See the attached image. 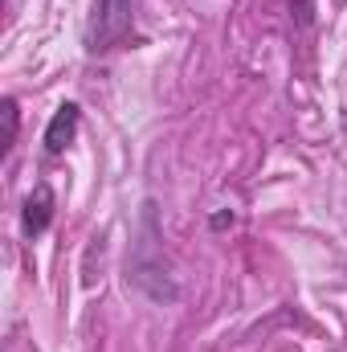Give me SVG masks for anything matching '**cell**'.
Returning a JSON list of instances; mask_svg holds the SVG:
<instances>
[{"label":"cell","mask_w":347,"mask_h":352,"mask_svg":"<svg viewBox=\"0 0 347 352\" xmlns=\"http://www.w3.org/2000/svg\"><path fill=\"white\" fill-rule=\"evenodd\" d=\"M135 25V0H94L86 21V54H106L127 41Z\"/></svg>","instance_id":"6da1fadb"},{"label":"cell","mask_w":347,"mask_h":352,"mask_svg":"<svg viewBox=\"0 0 347 352\" xmlns=\"http://www.w3.org/2000/svg\"><path fill=\"white\" fill-rule=\"evenodd\" d=\"M53 209H58L53 188H49V184H37V188L25 197V209H21V230H25V238L45 234V230H49V221H53Z\"/></svg>","instance_id":"7a4b0ae2"},{"label":"cell","mask_w":347,"mask_h":352,"mask_svg":"<svg viewBox=\"0 0 347 352\" xmlns=\"http://www.w3.org/2000/svg\"><path fill=\"white\" fill-rule=\"evenodd\" d=\"M78 119H82L78 102H62V107L53 111V119H49V127H45V152H49V156H62V152L74 144Z\"/></svg>","instance_id":"3957f363"},{"label":"cell","mask_w":347,"mask_h":352,"mask_svg":"<svg viewBox=\"0 0 347 352\" xmlns=\"http://www.w3.org/2000/svg\"><path fill=\"white\" fill-rule=\"evenodd\" d=\"M4 123H8V144H4V152H12V144H16V131H21V115H16V98H4Z\"/></svg>","instance_id":"277c9868"},{"label":"cell","mask_w":347,"mask_h":352,"mask_svg":"<svg viewBox=\"0 0 347 352\" xmlns=\"http://www.w3.org/2000/svg\"><path fill=\"white\" fill-rule=\"evenodd\" d=\"M225 226H233V213H217L213 217V230H225Z\"/></svg>","instance_id":"5b68a950"}]
</instances>
